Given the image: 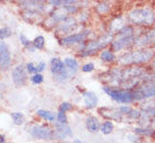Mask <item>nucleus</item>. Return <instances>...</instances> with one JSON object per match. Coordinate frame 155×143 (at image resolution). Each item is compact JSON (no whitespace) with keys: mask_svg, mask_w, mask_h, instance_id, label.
Here are the masks:
<instances>
[{"mask_svg":"<svg viewBox=\"0 0 155 143\" xmlns=\"http://www.w3.org/2000/svg\"><path fill=\"white\" fill-rule=\"evenodd\" d=\"M152 141L155 143V133H154V135H153V138H152Z\"/></svg>","mask_w":155,"mask_h":143,"instance_id":"obj_45","label":"nucleus"},{"mask_svg":"<svg viewBox=\"0 0 155 143\" xmlns=\"http://www.w3.org/2000/svg\"><path fill=\"white\" fill-rule=\"evenodd\" d=\"M131 132H134L135 134L139 135L143 139H150L152 140L153 135L155 133V130L153 128H150V127H144V126H138V125H134L133 128H131Z\"/></svg>","mask_w":155,"mask_h":143,"instance_id":"obj_26","label":"nucleus"},{"mask_svg":"<svg viewBox=\"0 0 155 143\" xmlns=\"http://www.w3.org/2000/svg\"><path fill=\"white\" fill-rule=\"evenodd\" d=\"M10 117H12V121H13L14 124L17 126H22L25 123V115L23 113H19V111L12 113L10 114Z\"/></svg>","mask_w":155,"mask_h":143,"instance_id":"obj_29","label":"nucleus"},{"mask_svg":"<svg viewBox=\"0 0 155 143\" xmlns=\"http://www.w3.org/2000/svg\"><path fill=\"white\" fill-rule=\"evenodd\" d=\"M117 2L114 1H97L93 6V12L96 16L101 18L111 17L114 13H117Z\"/></svg>","mask_w":155,"mask_h":143,"instance_id":"obj_14","label":"nucleus"},{"mask_svg":"<svg viewBox=\"0 0 155 143\" xmlns=\"http://www.w3.org/2000/svg\"><path fill=\"white\" fill-rule=\"evenodd\" d=\"M74 108H75V106H74V104H71V102H69V101H62L60 104H59V108H58V110L59 111H62V113H69V111H73Z\"/></svg>","mask_w":155,"mask_h":143,"instance_id":"obj_33","label":"nucleus"},{"mask_svg":"<svg viewBox=\"0 0 155 143\" xmlns=\"http://www.w3.org/2000/svg\"><path fill=\"white\" fill-rule=\"evenodd\" d=\"M127 24L140 29L147 30L155 26V6L154 4L145 2L130 6L124 10Z\"/></svg>","mask_w":155,"mask_h":143,"instance_id":"obj_1","label":"nucleus"},{"mask_svg":"<svg viewBox=\"0 0 155 143\" xmlns=\"http://www.w3.org/2000/svg\"><path fill=\"white\" fill-rule=\"evenodd\" d=\"M21 16L26 23H28L31 25H41L44 17H45L42 14L38 13V12H33V10H22Z\"/></svg>","mask_w":155,"mask_h":143,"instance_id":"obj_21","label":"nucleus"},{"mask_svg":"<svg viewBox=\"0 0 155 143\" xmlns=\"http://www.w3.org/2000/svg\"><path fill=\"white\" fill-rule=\"evenodd\" d=\"M12 78H13V82L16 87H24L27 83V80L30 78L25 65L19 64V65L15 66L12 70Z\"/></svg>","mask_w":155,"mask_h":143,"instance_id":"obj_17","label":"nucleus"},{"mask_svg":"<svg viewBox=\"0 0 155 143\" xmlns=\"http://www.w3.org/2000/svg\"><path fill=\"white\" fill-rule=\"evenodd\" d=\"M64 64H65L66 68L69 70V73L71 74L73 76H76L77 73L81 70V64H79V60L76 57H71V56H67L65 57L64 59Z\"/></svg>","mask_w":155,"mask_h":143,"instance_id":"obj_24","label":"nucleus"},{"mask_svg":"<svg viewBox=\"0 0 155 143\" xmlns=\"http://www.w3.org/2000/svg\"><path fill=\"white\" fill-rule=\"evenodd\" d=\"M35 115L42 119L43 121H45L47 124H54L57 121V113H53L51 110H47V109H38L35 111Z\"/></svg>","mask_w":155,"mask_h":143,"instance_id":"obj_25","label":"nucleus"},{"mask_svg":"<svg viewBox=\"0 0 155 143\" xmlns=\"http://www.w3.org/2000/svg\"><path fill=\"white\" fill-rule=\"evenodd\" d=\"M45 38H44L43 35H38V36H35L33 41H32V44H33V47L36 49V51L38 50H43L44 48H45Z\"/></svg>","mask_w":155,"mask_h":143,"instance_id":"obj_30","label":"nucleus"},{"mask_svg":"<svg viewBox=\"0 0 155 143\" xmlns=\"http://www.w3.org/2000/svg\"><path fill=\"white\" fill-rule=\"evenodd\" d=\"M155 58V50L153 48L130 49L118 55L117 65L121 67L128 66H148Z\"/></svg>","mask_w":155,"mask_h":143,"instance_id":"obj_3","label":"nucleus"},{"mask_svg":"<svg viewBox=\"0 0 155 143\" xmlns=\"http://www.w3.org/2000/svg\"><path fill=\"white\" fill-rule=\"evenodd\" d=\"M148 68H150V70H151L152 72H153V73L155 74V58L153 59V61H152L151 64L148 65Z\"/></svg>","mask_w":155,"mask_h":143,"instance_id":"obj_42","label":"nucleus"},{"mask_svg":"<svg viewBox=\"0 0 155 143\" xmlns=\"http://www.w3.org/2000/svg\"><path fill=\"white\" fill-rule=\"evenodd\" d=\"M97 114L103 118V121H111L119 124H128L126 117L122 115L118 106H102L97 108Z\"/></svg>","mask_w":155,"mask_h":143,"instance_id":"obj_9","label":"nucleus"},{"mask_svg":"<svg viewBox=\"0 0 155 143\" xmlns=\"http://www.w3.org/2000/svg\"><path fill=\"white\" fill-rule=\"evenodd\" d=\"M49 70H50L52 77H56L57 75H59L62 70H66L64 60L59 57H52L50 61H49Z\"/></svg>","mask_w":155,"mask_h":143,"instance_id":"obj_23","label":"nucleus"},{"mask_svg":"<svg viewBox=\"0 0 155 143\" xmlns=\"http://www.w3.org/2000/svg\"><path fill=\"white\" fill-rule=\"evenodd\" d=\"M81 29H83V26L78 24V22L76 21V17L75 16H69L64 22H61L60 24H58L56 26V29L53 30V33L57 36V39H60V38H65V36L76 33Z\"/></svg>","mask_w":155,"mask_h":143,"instance_id":"obj_7","label":"nucleus"},{"mask_svg":"<svg viewBox=\"0 0 155 143\" xmlns=\"http://www.w3.org/2000/svg\"><path fill=\"white\" fill-rule=\"evenodd\" d=\"M52 126L54 128V140L56 141L64 142V141H68L74 136V131L69 124H59L56 121Z\"/></svg>","mask_w":155,"mask_h":143,"instance_id":"obj_15","label":"nucleus"},{"mask_svg":"<svg viewBox=\"0 0 155 143\" xmlns=\"http://www.w3.org/2000/svg\"><path fill=\"white\" fill-rule=\"evenodd\" d=\"M18 39H19L21 44L25 48V50L27 49V48H30L31 46H32V41H31V40L28 39L24 33H19V34H18Z\"/></svg>","mask_w":155,"mask_h":143,"instance_id":"obj_36","label":"nucleus"},{"mask_svg":"<svg viewBox=\"0 0 155 143\" xmlns=\"http://www.w3.org/2000/svg\"><path fill=\"white\" fill-rule=\"evenodd\" d=\"M113 39H114V34L107 32V31L101 32L96 38L88 40L86 42L74 48L75 52H76V56H77V58H81V59L97 56L103 49L109 48L111 46Z\"/></svg>","mask_w":155,"mask_h":143,"instance_id":"obj_2","label":"nucleus"},{"mask_svg":"<svg viewBox=\"0 0 155 143\" xmlns=\"http://www.w3.org/2000/svg\"><path fill=\"white\" fill-rule=\"evenodd\" d=\"M101 123H102V121L97 116L88 115V116H86L85 121H84V126H85V128H86L88 133H91V134H97V133H100Z\"/></svg>","mask_w":155,"mask_h":143,"instance_id":"obj_22","label":"nucleus"},{"mask_svg":"<svg viewBox=\"0 0 155 143\" xmlns=\"http://www.w3.org/2000/svg\"><path fill=\"white\" fill-rule=\"evenodd\" d=\"M136 36H121V35H114V39L112 41L110 49L112 51L120 55L122 52L130 50L134 48V42H135Z\"/></svg>","mask_w":155,"mask_h":143,"instance_id":"obj_12","label":"nucleus"},{"mask_svg":"<svg viewBox=\"0 0 155 143\" xmlns=\"http://www.w3.org/2000/svg\"><path fill=\"white\" fill-rule=\"evenodd\" d=\"M48 64H47V61H44V60H40L36 63V70H38V74H42L44 72V70H47L48 68Z\"/></svg>","mask_w":155,"mask_h":143,"instance_id":"obj_39","label":"nucleus"},{"mask_svg":"<svg viewBox=\"0 0 155 143\" xmlns=\"http://www.w3.org/2000/svg\"><path fill=\"white\" fill-rule=\"evenodd\" d=\"M12 35H13V31H12V29H9L8 26L0 27V41H4V40L8 39Z\"/></svg>","mask_w":155,"mask_h":143,"instance_id":"obj_34","label":"nucleus"},{"mask_svg":"<svg viewBox=\"0 0 155 143\" xmlns=\"http://www.w3.org/2000/svg\"><path fill=\"white\" fill-rule=\"evenodd\" d=\"M118 108L126 117L128 124H136L142 118V111L138 107H134L129 104H121V106H118Z\"/></svg>","mask_w":155,"mask_h":143,"instance_id":"obj_16","label":"nucleus"},{"mask_svg":"<svg viewBox=\"0 0 155 143\" xmlns=\"http://www.w3.org/2000/svg\"><path fill=\"white\" fill-rule=\"evenodd\" d=\"M126 25H127V21H126L124 10L117 12V13H114L112 15L111 17H109L108 19H107V22H105V31L116 35V34H118Z\"/></svg>","mask_w":155,"mask_h":143,"instance_id":"obj_10","label":"nucleus"},{"mask_svg":"<svg viewBox=\"0 0 155 143\" xmlns=\"http://www.w3.org/2000/svg\"><path fill=\"white\" fill-rule=\"evenodd\" d=\"M75 17H76V21L79 25L83 27H86V24L92 17V12L90 8H83L79 10V13L77 15H75Z\"/></svg>","mask_w":155,"mask_h":143,"instance_id":"obj_27","label":"nucleus"},{"mask_svg":"<svg viewBox=\"0 0 155 143\" xmlns=\"http://www.w3.org/2000/svg\"><path fill=\"white\" fill-rule=\"evenodd\" d=\"M19 7L22 10H33L38 13L42 14L43 16H47L51 13L53 8L50 7L47 4V1H36V0H24V1H18Z\"/></svg>","mask_w":155,"mask_h":143,"instance_id":"obj_13","label":"nucleus"},{"mask_svg":"<svg viewBox=\"0 0 155 143\" xmlns=\"http://www.w3.org/2000/svg\"><path fill=\"white\" fill-rule=\"evenodd\" d=\"M96 57L99 58V60L101 61L103 65L108 66V67H112V66L117 65L118 55L112 51L111 49H110V47L103 49Z\"/></svg>","mask_w":155,"mask_h":143,"instance_id":"obj_20","label":"nucleus"},{"mask_svg":"<svg viewBox=\"0 0 155 143\" xmlns=\"http://www.w3.org/2000/svg\"><path fill=\"white\" fill-rule=\"evenodd\" d=\"M71 143H91V142H85V141H81V140H78V139H74L73 141H71Z\"/></svg>","mask_w":155,"mask_h":143,"instance_id":"obj_43","label":"nucleus"},{"mask_svg":"<svg viewBox=\"0 0 155 143\" xmlns=\"http://www.w3.org/2000/svg\"><path fill=\"white\" fill-rule=\"evenodd\" d=\"M125 138L129 143H144V142H145V139L140 138L139 135L135 134V133H134V132H131V131L126 133Z\"/></svg>","mask_w":155,"mask_h":143,"instance_id":"obj_31","label":"nucleus"},{"mask_svg":"<svg viewBox=\"0 0 155 143\" xmlns=\"http://www.w3.org/2000/svg\"><path fill=\"white\" fill-rule=\"evenodd\" d=\"M57 123L59 124H68V116L66 113H62V111H57Z\"/></svg>","mask_w":155,"mask_h":143,"instance_id":"obj_37","label":"nucleus"},{"mask_svg":"<svg viewBox=\"0 0 155 143\" xmlns=\"http://www.w3.org/2000/svg\"><path fill=\"white\" fill-rule=\"evenodd\" d=\"M155 43V26L147 29V30H142L139 34L136 36L135 42H134V48L135 49H143V48H152Z\"/></svg>","mask_w":155,"mask_h":143,"instance_id":"obj_11","label":"nucleus"},{"mask_svg":"<svg viewBox=\"0 0 155 143\" xmlns=\"http://www.w3.org/2000/svg\"><path fill=\"white\" fill-rule=\"evenodd\" d=\"M0 143H6V136L4 134H0Z\"/></svg>","mask_w":155,"mask_h":143,"instance_id":"obj_44","label":"nucleus"},{"mask_svg":"<svg viewBox=\"0 0 155 143\" xmlns=\"http://www.w3.org/2000/svg\"><path fill=\"white\" fill-rule=\"evenodd\" d=\"M47 4L54 9V8H60V7H62L64 1L62 0H48Z\"/></svg>","mask_w":155,"mask_h":143,"instance_id":"obj_41","label":"nucleus"},{"mask_svg":"<svg viewBox=\"0 0 155 143\" xmlns=\"http://www.w3.org/2000/svg\"><path fill=\"white\" fill-rule=\"evenodd\" d=\"M60 143H71V141H64V142H60Z\"/></svg>","mask_w":155,"mask_h":143,"instance_id":"obj_46","label":"nucleus"},{"mask_svg":"<svg viewBox=\"0 0 155 143\" xmlns=\"http://www.w3.org/2000/svg\"><path fill=\"white\" fill-rule=\"evenodd\" d=\"M94 33V31L92 27L90 26H86V27H83L79 31H77L76 33L74 34H70L68 36H65V38H60L58 40V43L59 46L64 48H75L79 46V44L84 43L91 39H94L96 36H92ZM99 35V34H97Z\"/></svg>","mask_w":155,"mask_h":143,"instance_id":"obj_5","label":"nucleus"},{"mask_svg":"<svg viewBox=\"0 0 155 143\" xmlns=\"http://www.w3.org/2000/svg\"><path fill=\"white\" fill-rule=\"evenodd\" d=\"M12 65V55H10V50H9L8 44L0 41V70L6 72L10 68Z\"/></svg>","mask_w":155,"mask_h":143,"instance_id":"obj_19","label":"nucleus"},{"mask_svg":"<svg viewBox=\"0 0 155 143\" xmlns=\"http://www.w3.org/2000/svg\"><path fill=\"white\" fill-rule=\"evenodd\" d=\"M95 70H96V65H95L94 61H86V63H84L82 66H81V72H83V73L85 74H90V73H93V72H95Z\"/></svg>","mask_w":155,"mask_h":143,"instance_id":"obj_32","label":"nucleus"},{"mask_svg":"<svg viewBox=\"0 0 155 143\" xmlns=\"http://www.w3.org/2000/svg\"><path fill=\"white\" fill-rule=\"evenodd\" d=\"M116 130V123L111 121H102L101 123V128H100V133L102 135H111Z\"/></svg>","mask_w":155,"mask_h":143,"instance_id":"obj_28","label":"nucleus"},{"mask_svg":"<svg viewBox=\"0 0 155 143\" xmlns=\"http://www.w3.org/2000/svg\"><path fill=\"white\" fill-rule=\"evenodd\" d=\"M30 82L33 85H40L44 82V75L43 74H34V75H31L30 76Z\"/></svg>","mask_w":155,"mask_h":143,"instance_id":"obj_35","label":"nucleus"},{"mask_svg":"<svg viewBox=\"0 0 155 143\" xmlns=\"http://www.w3.org/2000/svg\"><path fill=\"white\" fill-rule=\"evenodd\" d=\"M26 70L30 75H34V74H38V70H36V64L33 63V61H30V63H26L25 64Z\"/></svg>","mask_w":155,"mask_h":143,"instance_id":"obj_38","label":"nucleus"},{"mask_svg":"<svg viewBox=\"0 0 155 143\" xmlns=\"http://www.w3.org/2000/svg\"><path fill=\"white\" fill-rule=\"evenodd\" d=\"M82 94V100L83 104H84V108L87 110H94V109L99 108V102L100 99L97 94L94 91H91V90H83L81 92Z\"/></svg>","mask_w":155,"mask_h":143,"instance_id":"obj_18","label":"nucleus"},{"mask_svg":"<svg viewBox=\"0 0 155 143\" xmlns=\"http://www.w3.org/2000/svg\"><path fill=\"white\" fill-rule=\"evenodd\" d=\"M139 109H143V108H153V107H155V98H153V99L148 100V101H145V102H143V104H138L137 106Z\"/></svg>","mask_w":155,"mask_h":143,"instance_id":"obj_40","label":"nucleus"},{"mask_svg":"<svg viewBox=\"0 0 155 143\" xmlns=\"http://www.w3.org/2000/svg\"><path fill=\"white\" fill-rule=\"evenodd\" d=\"M134 98L136 104H140L145 101L155 98V81L152 82H145L137 87L133 91Z\"/></svg>","mask_w":155,"mask_h":143,"instance_id":"obj_8","label":"nucleus"},{"mask_svg":"<svg viewBox=\"0 0 155 143\" xmlns=\"http://www.w3.org/2000/svg\"><path fill=\"white\" fill-rule=\"evenodd\" d=\"M28 134L35 140L39 141H51L54 140V128L50 124H40V123H34L30 125L27 128Z\"/></svg>","mask_w":155,"mask_h":143,"instance_id":"obj_6","label":"nucleus"},{"mask_svg":"<svg viewBox=\"0 0 155 143\" xmlns=\"http://www.w3.org/2000/svg\"><path fill=\"white\" fill-rule=\"evenodd\" d=\"M101 89H102L104 94L108 95L109 98L118 106H121V104L134 106V104H136L134 93L130 90H126L122 87H112L109 85H102Z\"/></svg>","mask_w":155,"mask_h":143,"instance_id":"obj_4","label":"nucleus"},{"mask_svg":"<svg viewBox=\"0 0 155 143\" xmlns=\"http://www.w3.org/2000/svg\"><path fill=\"white\" fill-rule=\"evenodd\" d=\"M152 48H153V49H154V50H155V43H154V46H153V47H152Z\"/></svg>","mask_w":155,"mask_h":143,"instance_id":"obj_47","label":"nucleus"}]
</instances>
